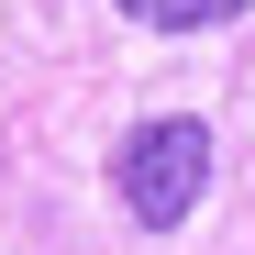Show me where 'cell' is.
I'll list each match as a JSON object with an SVG mask.
<instances>
[{
  "instance_id": "obj_1",
  "label": "cell",
  "mask_w": 255,
  "mask_h": 255,
  "mask_svg": "<svg viewBox=\"0 0 255 255\" xmlns=\"http://www.w3.org/2000/svg\"><path fill=\"white\" fill-rule=\"evenodd\" d=\"M111 189H122V211H133L144 233H178L200 211V189H211V122H189V111L133 122L122 155H111Z\"/></svg>"
},
{
  "instance_id": "obj_2",
  "label": "cell",
  "mask_w": 255,
  "mask_h": 255,
  "mask_svg": "<svg viewBox=\"0 0 255 255\" xmlns=\"http://www.w3.org/2000/svg\"><path fill=\"white\" fill-rule=\"evenodd\" d=\"M133 22H155V33H200V22H233L244 0H122Z\"/></svg>"
}]
</instances>
